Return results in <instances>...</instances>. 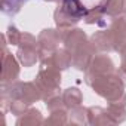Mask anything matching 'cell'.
<instances>
[{"instance_id":"6da1fadb","label":"cell","mask_w":126,"mask_h":126,"mask_svg":"<svg viewBox=\"0 0 126 126\" xmlns=\"http://www.w3.org/2000/svg\"><path fill=\"white\" fill-rule=\"evenodd\" d=\"M64 11H67L73 16H82L86 15V11L77 3V0H64Z\"/></svg>"}]
</instances>
